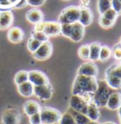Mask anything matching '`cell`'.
<instances>
[{"instance_id":"obj_1","label":"cell","mask_w":121,"mask_h":124,"mask_svg":"<svg viewBox=\"0 0 121 124\" xmlns=\"http://www.w3.org/2000/svg\"><path fill=\"white\" fill-rule=\"evenodd\" d=\"M98 89V79L84 75H78L72 86V95H80L83 97H91Z\"/></svg>"},{"instance_id":"obj_2","label":"cell","mask_w":121,"mask_h":124,"mask_svg":"<svg viewBox=\"0 0 121 124\" xmlns=\"http://www.w3.org/2000/svg\"><path fill=\"white\" fill-rule=\"evenodd\" d=\"M112 94V89L105 81H98V89L93 95L92 102L98 107H106L109 96Z\"/></svg>"},{"instance_id":"obj_3","label":"cell","mask_w":121,"mask_h":124,"mask_svg":"<svg viewBox=\"0 0 121 124\" xmlns=\"http://www.w3.org/2000/svg\"><path fill=\"white\" fill-rule=\"evenodd\" d=\"M81 14V7L79 6H68L60 11L58 17L60 24H74L79 22Z\"/></svg>"},{"instance_id":"obj_4","label":"cell","mask_w":121,"mask_h":124,"mask_svg":"<svg viewBox=\"0 0 121 124\" xmlns=\"http://www.w3.org/2000/svg\"><path fill=\"white\" fill-rule=\"evenodd\" d=\"M42 124H58L61 116V113L58 109L44 106L40 110Z\"/></svg>"},{"instance_id":"obj_5","label":"cell","mask_w":121,"mask_h":124,"mask_svg":"<svg viewBox=\"0 0 121 124\" xmlns=\"http://www.w3.org/2000/svg\"><path fill=\"white\" fill-rule=\"evenodd\" d=\"M92 102V98L91 97H83L80 95H72L69 100V107L70 109L80 112L82 114L86 113L88 104Z\"/></svg>"},{"instance_id":"obj_6","label":"cell","mask_w":121,"mask_h":124,"mask_svg":"<svg viewBox=\"0 0 121 124\" xmlns=\"http://www.w3.org/2000/svg\"><path fill=\"white\" fill-rule=\"evenodd\" d=\"M52 53H53V46H52L51 42L46 41L42 43L40 47L32 55H33L34 59L37 61H45L50 58Z\"/></svg>"},{"instance_id":"obj_7","label":"cell","mask_w":121,"mask_h":124,"mask_svg":"<svg viewBox=\"0 0 121 124\" xmlns=\"http://www.w3.org/2000/svg\"><path fill=\"white\" fill-rule=\"evenodd\" d=\"M21 115L15 108H10L4 111L1 116L2 124H20Z\"/></svg>"},{"instance_id":"obj_8","label":"cell","mask_w":121,"mask_h":124,"mask_svg":"<svg viewBox=\"0 0 121 124\" xmlns=\"http://www.w3.org/2000/svg\"><path fill=\"white\" fill-rule=\"evenodd\" d=\"M33 95L40 99L42 101H48L52 98L53 95V87L50 83L47 84H43V85H38L34 86L33 90Z\"/></svg>"},{"instance_id":"obj_9","label":"cell","mask_w":121,"mask_h":124,"mask_svg":"<svg viewBox=\"0 0 121 124\" xmlns=\"http://www.w3.org/2000/svg\"><path fill=\"white\" fill-rule=\"evenodd\" d=\"M77 74L97 78L98 75V67L95 62L88 61V62H85L82 64H81V66L78 68Z\"/></svg>"},{"instance_id":"obj_10","label":"cell","mask_w":121,"mask_h":124,"mask_svg":"<svg viewBox=\"0 0 121 124\" xmlns=\"http://www.w3.org/2000/svg\"><path fill=\"white\" fill-rule=\"evenodd\" d=\"M29 81L34 86L50 83L48 77L43 71H40V70H31V71H29Z\"/></svg>"},{"instance_id":"obj_11","label":"cell","mask_w":121,"mask_h":124,"mask_svg":"<svg viewBox=\"0 0 121 124\" xmlns=\"http://www.w3.org/2000/svg\"><path fill=\"white\" fill-rule=\"evenodd\" d=\"M14 21L13 13L10 10H0V31H6L11 28Z\"/></svg>"},{"instance_id":"obj_12","label":"cell","mask_w":121,"mask_h":124,"mask_svg":"<svg viewBox=\"0 0 121 124\" xmlns=\"http://www.w3.org/2000/svg\"><path fill=\"white\" fill-rule=\"evenodd\" d=\"M7 37H8V40L10 43L18 44V43H20L24 40L25 32L19 27H11L10 29L8 30Z\"/></svg>"},{"instance_id":"obj_13","label":"cell","mask_w":121,"mask_h":124,"mask_svg":"<svg viewBox=\"0 0 121 124\" xmlns=\"http://www.w3.org/2000/svg\"><path fill=\"white\" fill-rule=\"evenodd\" d=\"M84 34H85V27H83L81 23L76 22L73 24V29L69 39L75 43H78L83 39Z\"/></svg>"},{"instance_id":"obj_14","label":"cell","mask_w":121,"mask_h":124,"mask_svg":"<svg viewBox=\"0 0 121 124\" xmlns=\"http://www.w3.org/2000/svg\"><path fill=\"white\" fill-rule=\"evenodd\" d=\"M48 37H55L60 34V24L58 21H45L44 31Z\"/></svg>"},{"instance_id":"obj_15","label":"cell","mask_w":121,"mask_h":124,"mask_svg":"<svg viewBox=\"0 0 121 124\" xmlns=\"http://www.w3.org/2000/svg\"><path fill=\"white\" fill-rule=\"evenodd\" d=\"M44 17L45 16H44L43 11L37 8H33V9L30 10L26 14L27 20L29 21L30 24H33V25L44 21Z\"/></svg>"},{"instance_id":"obj_16","label":"cell","mask_w":121,"mask_h":124,"mask_svg":"<svg viewBox=\"0 0 121 124\" xmlns=\"http://www.w3.org/2000/svg\"><path fill=\"white\" fill-rule=\"evenodd\" d=\"M121 106V93L120 92H112L107 101L106 107L110 110H117Z\"/></svg>"},{"instance_id":"obj_17","label":"cell","mask_w":121,"mask_h":124,"mask_svg":"<svg viewBox=\"0 0 121 124\" xmlns=\"http://www.w3.org/2000/svg\"><path fill=\"white\" fill-rule=\"evenodd\" d=\"M94 19V14L93 11L89 8H81V14H80V19L79 23H81L83 27H88L90 26Z\"/></svg>"},{"instance_id":"obj_18","label":"cell","mask_w":121,"mask_h":124,"mask_svg":"<svg viewBox=\"0 0 121 124\" xmlns=\"http://www.w3.org/2000/svg\"><path fill=\"white\" fill-rule=\"evenodd\" d=\"M41 106L39 102L33 101V100H30L28 101H26L24 105H23V109H24V113L27 116H32V115L39 113L41 110Z\"/></svg>"},{"instance_id":"obj_19","label":"cell","mask_w":121,"mask_h":124,"mask_svg":"<svg viewBox=\"0 0 121 124\" xmlns=\"http://www.w3.org/2000/svg\"><path fill=\"white\" fill-rule=\"evenodd\" d=\"M17 90L21 96L25 97V98H30L31 96H33V90H34V85L30 83V81L23 83L17 85Z\"/></svg>"},{"instance_id":"obj_20","label":"cell","mask_w":121,"mask_h":124,"mask_svg":"<svg viewBox=\"0 0 121 124\" xmlns=\"http://www.w3.org/2000/svg\"><path fill=\"white\" fill-rule=\"evenodd\" d=\"M85 115L89 117L90 120H94V121H98L100 117V111H99V107L97 106L95 103L91 102L88 104L87 110Z\"/></svg>"},{"instance_id":"obj_21","label":"cell","mask_w":121,"mask_h":124,"mask_svg":"<svg viewBox=\"0 0 121 124\" xmlns=\"http://www.w3.org/2000/svg\"><path fill=\"white\" fill-rule=\"evenodd\" d=\"M101 45L98 42H94L89 44V50H90V55H89V61L96 62L99 59V52H100Z\"/></svg>"},{"instance_id":"obj_22","label":"cell","mask_w":121,"mask_h":124,"mask_svg":"<svg viewBox=\"0 0 121 124\" xmlns=\"http://www.w3.org/2000/svg\"><path fill=\"white\" fill-rule=\"evenodd\" d=\"M104 81L111 89L118 90L121 88V79L114 76H105Z\"/></svg>"},{"instance_id":"obj_23","label":"cell","mask_w":121,"mask_h":124,"mask_svg":"<svg viewBox=\"0 0 121 124\" xmlns=\"http://www.w3.org/2000/svg\"><path fill=\"white\" fill-rule=\"evenodd\" d=\"M105 76H114L121 79V63L116 62L111 64L106 70H105Z\"/></svg>"},{"instance_id":"obj_24","label":"cell","mask_w":121,"mask_h":124,"mask_svg":"<svg viewBox=\"0 0 121 124\" xmlns=\"http://www.w3.org/2000/svg\"><path fill=\"white\" fill-rule=\"evenodd\" d=\"M29 81V71L20 70L15 74L14 76V83L16 85H19L21 83H26Z\"/></svg>"},{"instance_id":"obj_25","label":"cell","mask_w":121,"mask_h":124,"mask_svg":"<svg viewBox=\"0 0 121 124\" xmlns=\"http://www.w3.org/2000/svg\"><path fill=\"white\" fill-rule=\"evenodd\" d=\"M112 57V49L108 46H101L100 52H99V61L107 62Z\"/></svg>"},{"instance_id":"obj_26","label":"cell","mask_w":121,"mask_h":124,"mask_svg":"<svg viewBox=\"0 0 121 124\" xmlns=\"http://www.w3.org/2000/svg\"><path fill=\"white\" fill-rule=\"evenodd\" d=\"M71 111H72L71 114L73 115V116L75 118V121H76L77 124H87L90 121L89 117L85 114H82V113H80V112H76V111H74L72 109H71Z\"/></svg>"},{"instance_id":"obj_27","label":"cell","mask_w":121,"mask_h":124,"mask_svg":"<svg viewBox=\"0 0 121 124\" xmlns=\"http://www.w3.org/2000/svg\"><path fill=\"white\" fill-rule=\"evenodd\" d=\"M111 8L112 0H98V10L100 15Z\"/></svg>"},{"instance_id":"obj_28","label":"cell","mask_w":121,"mask_h":124,"mask_svg":"<svg viewBox=\"0 0 121 124\" xmlns=\"http://www.w3.org/2000/svg\"><path fill=\"white\" fill-rule=\"evenodd\" d=\"M78 55L81 60L88 61L89 60V55H90V50H89V45L84 44L79 47L78 50Z\"/></svg>"},{"instance_id":"obj_29","label":"cell","mask_w":121,"mask_h":124,"mask_svg":"<svg viewBox=\"0 0 121 124\" xmlns=\"http://www.w3.org/2000/svg\"><path fill=\"white\" fill-rule=\"evenodd\" d=\"M58 124H77L75 121V118L73 115L71 114L69 111L61 114V116L60 118V121Z\"/></svg>"},{"instance_id":"obj_30","label":"cell","mask_w":121,"mask_h":124,"mask_svg":"<svg viewBox=\"0 0 121 124\" xmlns=\"http://www.w3.org/2000/svg\"><path fill=\"white\" fill-rule=\"evenodd\" d=\"M41 45H42V43H41V42H39L38 40H36V39H34V38H32V37H30V39L28 40L27 47H28L29 51L31 52V53L33 54L34 52L36 51V50L40 47Z\"/></svg>"},{"instance_id":"obj_31","label":"cell","mask_w":121,"mask_h":124,"mask_svg":"<svg viewBox=\"0 0 121 124\" xmlns=\"http://www.w3.org/2000/svg\"><path fill=\"white\" fill-rule=\"evenodd\" d=\"M112 49V57L117 61V62H120L121 61V44L118 43V44H115Z\"/></svg>"},{"instance_id":"obj_32","label":"cell","mask_w":121,"mask_h":124,"mask_svg":"<svg viewBox=\"0 0 121 124\" xmlns=\"http://www.w3.org/2000/svg\"><path fill=\"white\" fill-rule=\"evenodd\" d=\"M73 24H60V34L66 38H70Z\"/></svg>"},{"instance_id":"obj_33","label":"cell","mask_w":121,"mask_h":124,"mask_svg":"<svg viewBox=\"0 0 121 124\" xmlns=\"http://www.w3.org/2000/svg\"><path fill=\"white\" fill-rule=\"evenodd\" d=\"M114 23H115L114 21L109 20V19L105 18V17H104V16H102V15H100V16H99V18H98V24H99V26H100L101 28L105 29V30L111 29L112 27L114 25Z\"/></svg>"},{"instance_id":"obj_34","label":"cell","mask_w":121,"mask_h":124,"mask_svg":"<svg viewBox=\"0 0 121 124\" xmlns=\"http://www.w3.org/2000/svg\"><path fill=\"white\" fill-rule=\"evenodd\" d=\"M31 37L38 40L41 43H44V42L49 41V37L45 33V32H37V31H31Z\"/></svg>"},{"instance_id":"obj_35","label":"cell","mask_w":121,"mask_h":124,"mask_svg":"<svg viewBox=\"0 0 121 124\" xmlns=\"http://www.w3.org/2000/svg\"><path fill=\"white\" fill-rule=\"evenodd\" d=\"M102 16H104L105 18H107V19H109V20H112V21H116L117 19V17L119 16L118 14H117V12L115 11V10H113V8L111 9H109V10H107L103 14H101Z\"/></svg>"},{"instance_id":"obj_36","label":"cell","mask_w":121,"mask_h":124,"mask_svg":"<svg viewBox=\"0 0 121 124\" xmlns=\"http://www.w3.org/2000/svg\"><path fill=\"white\" fill-rule=\"evenodd\" d=\"M9 1L12 9H23L28 5L27 0H9Z\"/></svg>"},{"instance_id":"obj_37","label":"cell","mask_w":121,"mask_h":124,"mask_svg":"<svg viewBox=\"0 0 121 124\" xmlns=\"http://www.w3.org/2000/svg\"><path fill=\"white\" fill-rule=\"evenodd\" d=\"M112 8L118 15H121V0H112Z\"/></svg>"},{"instance_id":"obj_38","label":"cell","mask_w":121,"mask_h":124,"mask_svg":"<svg viewBox=\"0 0 121 124\" xmlns=\"http://www.w3.org/2000/svg\"><path fill=\"white\" fill-rule=\"evenodd\" d=\"M30 124H42L40 113H36L32 116H30Z\"/></svg>"},{"instance_id":"obj_39","label":"cell","mask_w":121,"mask_h":124,"mask_svg":"<svg viewBox=\"0 0 121 124\" xmlns=\"http://www.w3.org/2000/svg\"><path fill=\"white\" fill-rule=\"evenodd\" d=\"M45 0H27L28 5H30L33 8L40 7V6L45 4Z\"/></svg>"},{"instance_id":"obj_40","label":"cell","mask_w":121,"mask_h":124,"mask_svg":"<svg viewBox=\"0 0 121 124\" xmlns=\"http://www.w3.org/2000/svg\"><path fill=\"white\" fill-rule=\"evenodd\" d=\"M45 28V21H42V22H39V23L34 25L33 31H37V32H44Z\"/></svg>"},{"instance_id":"obj_41","label":"cell","mask_w":121,"mask_h":124,"mask_svg":"<svg viewBox=\"0 0 121 124\" xmlns=\"http://www.w3.org/2000/svg\"><path fill=\"white\" fill-rule=\"evenodd\" d=\"M87 124H99L98 121H94V120H90Z\"/></svg>"},{"instance_id":"obj_42","label":"cell","mask_w":121,"mask_h":124,"mask_svg":"<svg viewBox=\"0 0 121 124\" xmlns=\"http://www.w3.org/2000/svg\"><path fill=\"white\" fill-rule=\"evenodd\" d=\"M117 111H118V116H119V119H121V106L117 109Z\"/></svg>"},{"instance_id":"obj_43","label":"cell","mask_w":121,"mask_h":124,"mask_svg":"<svg viewBox=\"0 0 121 124\" xmlns=\"http://www.w3.org/2000/svg\"><path fill=\"white\" fill-rule=\"evenodd\" d=\"M103 124H116V123H114V122H113V121H108V122H104Z\"/></svg>"},{"instance_id":"obj_44","label":"cell","mask_w":121,"mask_h":124,"mask_svg":"<svg viewBox=\"0 0 121 124\" xmlns=\"http://www.w3.org/2000/svg\"><path fill=\"white\" fill-rule=\"evenodd\" d=\"M119 43H120V44H121V37H120V42H119Z\"/></svg>"},{"instance_id":"obj_45","label":"cell","mask_w":121,"mask_h":124,"mask_svg":"<svg viewBox=\"0 0 121 124\" xmlns=\"http://www.w3.org/2000/svg\"><path fill=\"white\" fill-rule=\"evenodd\" d=\"M63 1H69V0H63Z\"/></svg>"},{"instance_id":"obj_46","label":"cell","mask_w":121,"mask_h":124,"mask_svg":"<svg viewBox=\"0 0 121 124\" xmlns=\"http://www.w3.org/2000/svg\"><path fill=\"white\" fill-rule=\"evenodd\" d=\"M119 120H120V124H121V119H119Z\"/></svg>"},{"instance_id":"obj_47","label":"cell","mask_w":121,"mask_h":124,"mask_svg":"<svg viewBox=\"0 0 121 124\" xmlns=\"http://www.w3.org/2000/svg\"><path fill=\"white\" fill-rule=\"evenodd\" d=\"M120 62V63H121V61H120V62Z\"/></svg>"},{"instance_id":"obj_48","label":"cell","mask_w":121,"mask_h":124,"mask_svg":"<svg viewBox=\"0 0 121 124\" xmlns=\"http://www.w3.org/2000/svg\"></svg>"}]
</instances>
